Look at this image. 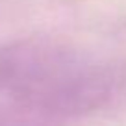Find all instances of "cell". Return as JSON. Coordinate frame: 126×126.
I'll list each match as a JSON object with an SVG mask.
<instances>
[{
    "instance_id": "1",
    "label": "cell",
    "mask_w": 126,
    "mask_h": 126,
    "mask_svg": "<svg viewBox=\"0 0 126 126\" xmlns=\"http://www.w3.org/2000/svg\"><path fill=\"white\" fill-rule=\"evenodd\" d=\"M110 85L111 78L102 67L72 52L47 45L0 48V89L39 110H87L106 96Z\"/></svg>"
}]
</instances>
